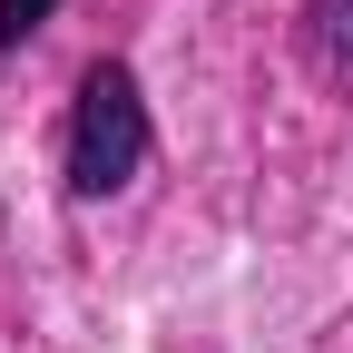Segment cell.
I'll return each mask as SVG.
<instances>
[{
    "label": "cell",
    "instance_id": "6da1fadb",
    "mask_svg": "<svg viewBox=\"0 0 353 353\" xmlns=\"http://www.w3.org/2000/svg\"><path fill=\"white\" fill-rule=\"evenodd\" d=\"M148 167V99L118 59L79 79V118H69V196H118Z\"/></svg>",
    "mask_w": 353,
    "mask_h": 353
},
{
    "label": "cell",
    "instance_id": "7a4b0ae2",
    "mask_svg": "<svg viewBox=\"0 0 353 353\" xmlns=\"http://www.w3.org/2000/svg\"><path fill=\"white\" fill-rule=\"evenodd\" d=\"M304 69L353 99V0H304Z\"/></svg>",
    "mask_w": 353,
    "mask_h": 353
},
{
    "label": "cell",
    "instance_id": "3957f363",
    "mask_svg": "<svg viewBox=\"0 0 353 353\" xmlns=\"http://www.w3.org/2000/svg\"><path fill=\"white\" fill-rule=\"evenodd\" d=\"M59 10V0H0V39H10V50H20V39L39 30V20H50Z\"/></svg>",
    "mask_w": 353,
    "mask_h": 353
}]
</instances>
